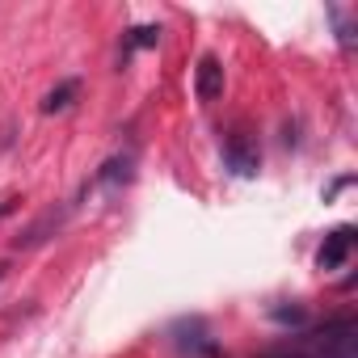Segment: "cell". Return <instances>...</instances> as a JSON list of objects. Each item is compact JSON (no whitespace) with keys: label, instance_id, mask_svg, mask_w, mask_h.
<instances>
[{"label":"cell","instance_id":"1","mask_svg":"<svg viewBox=\"0 0 358 358\" xmlns=\"http://www.w3.org/2000/svg\"><path fill=\"white\" fill-rule=\"evenodd\" d=\"M295 345L308 358H358V324L350 316L345 320H329V324L295 337Z\"/></svg>","mask_w":358,"mask_h":358},{"label":"cell","instance_id":"2","mask_svg":"<svg viewBox=\"0 0 358 358\" xmlns=\"http://www.w3.org/2000/svg\"><path fill=\"white\" fill-rule=\"evenodd\" d=\"M350 253H354V228H333V232L324 236L320 253H316V266H320L324 274H333V270H341V266L350 262Z\"/></svg>","mask_w":358,"mask_h":358},{"label":"cell","instance_id":"3","mask_svg":"<svg viewBox=\"0 0 358 358\" xmlns=\"http://www.w3.org/2000/svg\"><path fill=\"white\" fill-rule=\"evenodd\" d=\"M194 93H199L203 106H211V101L224 97V64L215 55H203L199 59V68H194Z\"/></svg>","mask_w":358,"mask_h":358},{"label":"cell","instance_id":"4","mask_svg":"<svg viewBox=\"0 0 358 358\" xmlns=\"http://www.w3.org/2000/svg\"><path fill=\"white\" fill-rule=\"evenodd\" d=\"M224 156H228V164H232L241 177L257 173V148H253L245 135H232V139H228V148H224Z\"/></svg>","mask_w":358,"mask_h":358},{"label":"cell","instance_id":"5","mask_svg":"<svg viewBox=\"0 0 358 358\" xmlns=\"http://www.w3.org/2000/svg\"><path fill=\"white\" fill-rule=\"evenodd\" d=\"M76 93H80V80H64L59 89H51V93H47V101H43V110H47V114H55V110H68Z\"/></svg>","mask_w":358,"mask_h":358},{"label":"cell","instance_id":"6","mask_svg":"<svg viewBox=\"0 0 358 358\" xmlns=\"http://www.w3.org/2000/svg\"><path fill=\"white\" fill-rule=\"evenodd\" d=\"M156 43H160V30H156V26H135L131 38H127V47H122V55H131V51H139V47H156Z\"/></svg>","mask_w":358,"mask_h":358},{"label":"cell","instance_id":"7","mask_svg":"<svg viewBox=\"0 0 358 358\" xmlns=\"http://www.w3.org/2000/svg\"><path fill=\"white\" fill-rule=\"evenodd\" d=\"M262 358H308V354H303V350L295 345V337H291V341H282V345H274V350H266Z\"/></svg>","mask_w":358,"mask_h":358},{"label":"cell","instance_id":"8","mask_svg":"<svg viewBox=\"0 0 358 358\" xmlns=\"http://www.w3.org/2000/svg\"><path fill=\"white\" fill-rule=\"evenodd\" d=\"M13 211H17V199H13V194H9V199H0V224H5Z\"/></svg>","mask_w":358,"mask_h":358},{"label":"cell","instance_id":"9","mask_svg":"<svg viewBox=\"0 0 358 358\" xmlns=\"http://www.w3.org/2000/svg\"><path fill=\"white\" fill-rule=\"evenodd\" d=\"M5 270H9V266H0V278H5Z\"/></svg>","mask_w":358,"mask_h":358}]
</instances>
